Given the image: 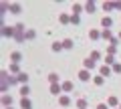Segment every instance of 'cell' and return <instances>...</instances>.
<instances>
[{
	"instance_id": "obj_1",
	"label": "cell",
	"mask_w": 121,
	"mask_h": 109,
	"mask_svg": "<svg viewBox=\"0 0 121 109\" xmlns=\"http://www.w3.org/2000/svg\"><path fill=\"white\" fill-rule=\"evenodd\" d=\"M60 87H63V91H71V89H73V85H71L69 81H65V83L60 85Z\"/></svg>"
},
{
	"instance_id": "obj_2",
	"label": "cell",
	"mask_w": 121,
	"mask_h": 109,
	"mask_svg": "<svg viewBox=\"0 0 121 109\" xmlns=\"http://www.w3.org/2000/svg\"><path fill=\"white\" fill-rule=\"evenodd\" d=\"M85 67H87V69H93V67H95V63L91 61V59H87V61H85Z\"/></svg>"
},
{
	"instance_id": "obj_3",
	"label": "cell",
	"mask_w": 121,
	"mask_h": 109,
	"mask_svg": "<svg viewBox=\"0 0 121 109\" xmlns=\"http://www.w3.org/2000/svg\"><path fill=\"white\" fill-rule=\"evenodd\" d=\"M20 105H22V109H30V101H28V99H24Z\"/></svg>"
},
{
	"instance_id": "obj_4",
	"label": "cell",
	"mask_w": 121,
	"mask_h": 109,
	"mask_svg": "<svg viewBox=\"0 0 121 109\" xmlns=\"http://www.w3.org/2000/svg\"><path fill=\"white\" fill-rule=\"evenodd\" d=\"M69 103H71L69 97H60V105H69Z\"/></svg>"
},
{
	"instance_id": "obj_5",
	"label": "cell",
	"mask_w": 121,
	"mask_h": 109,
	"mask_svg": "<svg viewBox=\"0 0 121 109\" xmlns=\"http://www.w3.org/2000/svg\"><path fill=\"white\" fill-rule=\"evenodd\" d=\"M79 77H81L83 81H87V77H89V73H87V71H81V73H79Z\"/></svg>"
},
{
	"instance_id": "obj_6",
	"label": "cell",
	"mask_w": 121,
	"mask_h": 109,
	"mask_svg": "<svg viewBox=\"0 0 121 109\" xmlns=\"http://www.w3.org/2000/svg\"><path fill=\"white\" fill-rule=\"evenodd\" d=\"M77 105H79V109H81V107L85 109V105H87V101H85V99H79V101H77Z\"/></svg>"
},
{
	"instance_id": "obj_7",
	"label": "cell",
	"mask_w": 121,
	"mask_h": 109,
	"mask_svg": "<svg viewBox=\"0 0 121 109\" xmlns=\"http://www.w3.org/2000/svg\"><path fill=\"white\" fill-rule=\"evenodd\" d=\"M119 101H117V97H109V105H117Z\"/></svg>"
},
{
	"instance_id": "obj_8",
	"label": "cell",
	"mask_w": 121,
	"mask_h": 109,
	"mask_svg": "<svg viewBox=\"0 0 121 109\" xmlns=\"http://www.w3.org/2000/svg\"><path fill=\"white\" fill-rule=\"evenodd\" d=\"M16 81H20V83H26V75H18Z\"/></svg>"
},
{
	"instance_id": "obj_9",
	"label": "cell",
	"mask_w": 121,
	"mask_h": 109,
	"mask_svg": "<svg viewBox=\"0 0 121 109\" xmlns=\"http://www.w3.org/2000/svg\"><path fill=\"white\" fill-rule=\"evenodd\" d=\"M56 79H59L56 75H51V77H48V81H51V83H56Z\"/></svg>"
},
{
	"instance_id": "obj_10",
	"label": "cell",
	"mask_w": 121,
	"mask_h": 109,
	"mask_svg": "<svg viewBox=\"0 0 121 109\" xmlns=\"http://www.w3.org/2000/svg\"><path fill=\"white\" fill-rule=\"evenodd\" d=\"M71 44H73L71 40H65V43H63V47H65V48H71Z\"/></svg>"
}]
</instances>
